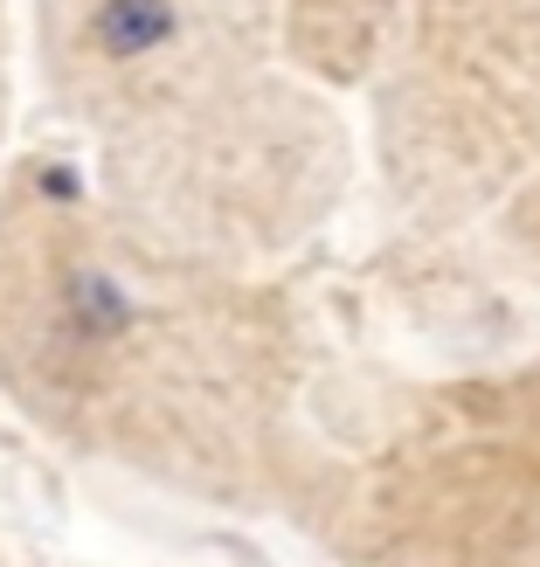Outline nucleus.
<instances>
[{"label": "nucleus", "instance_id": "1", "mask_svg": "<svg viewBox=\"0 0 540 567\" xmlns=\"http://www.w3.org/2000/svg\"><path fill=\"white\" fill-rule=\"evenodd\" d=\"M333 353L298 270L139 236L63 146L0 181V409L49 450L298 540L326 513Z\"/></svg>", "mask_w": 540, "mask_h": 567}, {"label": "nucleus", "instance_id": "2", "mask_svg": "<svg viewBox=\"0 0 540 567\" xmlns=\"http://www.w3.org/2000/svg\"><path fill=\"white\" fill-rule=\"evenodd\" d=\"M21 63L111 215L187 257L298 270L360 187L354 111L277 0H21Z\"/></svg>", "mask_w": 540, "mask_h": 567}, {"label": "nucleus", "instance_id": "3", "mask_svg": "<svg viewBox=\"0 0 540 567\" xmlns=\"http://www.w3.org/2000/svg\"><path fill=\"white\" fill-rule=\"evenodd\" d=\"M326 436L305 540L333 567H540V339L444 374L333 367Z\"/></svg>", "mask_w": 540, "mask_h": 567}, {"label": "nucleus", "instance_id": "4", "mask_svg": "<svg viewBox=\"0 0 540 567\" xmlns=\"http://www.w3.org/2000/svg\"><path fill=\"white\" fill-rule=\"evenodd\" d=\"M347 111L395 236H478L540 174V0H403Z\"/></svg>", "mask_w": 540, "mask_h": 567}, {"label": "nucleus", "instance_id": "5", "mask_svg": "<svg viewBox=\"0 0 540 567\" xmlns=\"http://www.w3.org/2000/svg\"><path fill=\"white\" fill-rule=\"evenodd\" d=\"M395 14H403V0H277L284 55L339 104H354V91L367 83Z\"/></svg>", "mask_w": 540, "mask_h": 567}, {"label": "nucleus", "instance_id": "6", "mask_svg": "<svg viewBox=\"0 0 540 567\" xmlns=\"http://www.w3.org/2000/svg\"><path fill=\"white\" fill-rule=\"evenodd\" d=\"M478 236H486V249H492V257L513 270L520 284H533V291H540V174H533Z\"/></svg>", "mask_w": 540, "mask_h": 567}, {"label": "nucleus", "instance_id": "7", "mask_svg": "<svg viewBox=\"0 0 540 567\" xmlns=\"http://www.w3.org/2000/svg\"><path fill=\"white\" fill-rule=\"evenodd\" d=\"M21 0H0V181L14 166V104H21Z\"/></svg>", "mask_w": 540, "mask_h": 567}, {"label": "nucleus", "instance_id": "8", "mask_svg": "<svg viewBox=\"0 0 540 567\" xmlns=\"http://www.w3.org/2000/svg\"><path fill=\"white\" fill-rule=\"evenodd\" d=\"M0 567H21V554H14V547H8V540H0Z\"/></svg>", "mask_w": 540, "mask_h": 567}]
</instances>
